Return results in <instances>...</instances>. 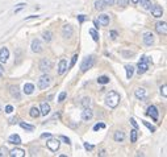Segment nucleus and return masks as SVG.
Instances as JSON below:
<instances>
[{
	"label": "nucleus",
	"mask_w": 167,
	"mask_h": 157,
	"mask_svg": "<svg viewBox=\"0 0 167 157\" xmlns=\"http://www.w3.org/2000/svg\"><path fill=\"white\" fill-rule=\"evenodd\" d=\"M120 103V95L116 91H109L108 95L105 96V104L111 108H116Z\"/></svg>",
	"instance_id": "f257e3e1"
},
{
	"label": "nucleus",
	"mask_w": 167,
	"mask_h": 157,
	"mask_svg": "<svg viewBox=\"0 0 167 157\" xmlns=\"http://www.w3.org/2000/svg\"><path fill=\"white\" fill-rule=\"evenodd\" d=\"M149 69V58L146 56H143V57H141V59H140V62H138V69H137V73L138 74H143V73H146Z\"/></svg>",
	"instance_id": "f03ea898"
},
{
	"label": "nucleus",
	"mask_w": 167,
	"mask_h": 157,
	"mask_svg": "<svg viewBox=\"0 0 167 157\" xmlns=\"http://www.w3.org/2000/svg\"><path fill=\"white\" fill-rule=\"evenodd\" d=\"M93 57L92 56H88V57H86V58L83 59V62H82V65H80V70L83 71V73H86L87 70H90L91 67L93 66Z\"/></svg>",
	"instance_id": "7ed1b4c3"
},
{
	"label": "nucleus",
	"mask_w": 167,
	"mask_h": 157,
	"mask_svg": "<svg viewBox=\"0 0 167 157\" xmlns=\"http://www.w3.org/2000/svg\"><path fill=\"white\" fill-rule=\"evenodd\" d=\"M50 82H52V78H50V75H47V74H44V75L41 77V78L38 79V87L41 88V90H45V88H47L50 86Z\"/></svg>",
	"instance_id": "20e7f679"
},
{
	"label": "nucleus",
	"mask_w": 167,
	"mask_h": 157,
	"mask_svg": "<svg viewBox=\"0 0 167 157\" xmlns=\"http://www.w3.org/2000/svg\"><path fill=\"white\" fill-rule=\"evenodd\" d=\"M52 69H53V62L50 61L49 58H42L41 61H39V70L41 71L46 73V71H49Z\"/></svg>",
	"instance_id": "39448f33"
},
{
	"label": "nucleus",
	"mask_w": 167,
	"mask_h": 157,
	"mask_svg": "<svg viewBox=\"0 0 167 157\" xmlns=\"http://www.w3.org/2000/svg\"><path fill=\"white\" fill-rule=\"evenodd\" d=\"M146 114H148V115L154 122H158V118H159V111H158V108L155 107V106H150V107L148 108V112H146Z\"/></svg>",
	"instance_id": "423d86ee"
},
{
	"label": "nucleus",
	"mask_w": 167,
	"mask_h": 157,
	"mask_svg": "<svg viewBox=\"0 0 167 157\" xmlns=\"http://www.w3.org/2000/svg\"><path fill=\"white\" fill-rule=\"evenodd\" d=\"M47 148H49L52 152H57V150L59 149V145H61V143H59L58 139H50L49 141L46 143Z\"/></svg>",
	"instance_id": "0eeeda50"
},
{
	"label": "nucleus",
	"mask_w": 167,
	"mask_h": 157,
	"mask_svg": "<svg viewBox=\"0 0 167 157\" xmlns=\"http://www.w3.org/2000/svg\"><path fill=\"white\" fill-rule=\"evenodd\" d=\"M155 30H157L159 35L166 36V35H167V24H166V21H159V22H157V25H155Z\"/></svg>",
	"instance_id": "6e6552de"
},
{
	"label": "nucleus",
	"mask_w": 167,
	"mask_h": 157,
	"mask_svg": "<svg viewBox=\"0 0 167 157\" xmlns=\"http://www.w3.org/2000/svg\"><path fill=\"white\" fill-rule=\"evenodd\" d=\"M32 50L34 53H41L44 52V45H42V42L39 41V40H33L32 41Z\"/></svg>",
	"instance_id": "1a4fd4ad"
},
{
	"label": "nucleus",
	"mask_w": 167,
	"mask_h": 157,
	"mask_svg": "<svg viewBox=\"0 0 167 157\" xmlns=\"http://www.w3.org/2000/svg\"><path fill=\"white\" fill-rule=\"evenodd\" d=\"M92 118H93V111L90 107H86L83 111H82V119H83L84 122L91 120Z\"/></svg>",
	"instance_id": "9d476101"
},
{
	"label": "nucleus",
	"mask_w": 167,
	"mask_h": 157,
	"mask_svg": "<svg viewBox=\"0 0 167 157\" xmlns=\"http://www.w3.org/2000/svg\"><path fill=\"white\" fill-rule=\"evenodd\" d=\"M62 35H63L65 38H70L74 35V29H72L71 25H63L62 27Z\"/></svg>",
	"instance_id": "9b49d317"
},
{
	"label": "nucleus",
	"mask_w": 167,
	"mask_h": 157,
	"mask_svg": "<svg viewBox=\"0 0 167 157\" xmlns=\"http://www.w3.org/2000/svg\"><path fill=\"white\" fill-rule=\"evenodd\" d=\"M150 11H151V15L154 16V17H157V19L162 17V15H163V9H162V7H161V5H158V4L153 5V8H151Z\"/></svg>",
	"instance_id": "f8f14e48"
},
{
	"label": "nucleus",
	"mask_w": 167,
	"mask_h": 157,
	"mask_svg": "<svg viewBox=\"0 0 167 157\" xmlns=\"http://www.w3.org/2000/svg\"><path fill=\"white\" fill-rule=\"evenodd\" d=\"M143 42H145V45H148V46H151V45L154 44V35H153L151 32H146L145 35H143Z\"/></svg>",
	"instance_id": "ddd939ff"
},
{
	"label": "nucleus",
	"mask_w": 167,
	"mask_h": 157,
	"mask_svg": "<svg viewBox=\"0 0 167 157\" xmlns=\"http://www.w3.org/2000/svg\"><path fill=\"white\" fill-rule=\"evenodd\" d=\"M8 156H11V157H24L25 156V150L20 149V148H15V149H12V150L8 152Z\"/></svg>",
	"instance_id": "4468645a"
},
{
	"label": "nucleus",
	"mask_w": 167,
	"mask_h": 157,
	"mask_svg": "<svg viewBox=\"0 0 167 157\" xmlns=\"http://www.w3.org/2000/svg\"><path fill=\"white\" fill-rule=\"evenodd\" d=\"M8 58H9V50L7 48H1L0 49V62H7Z\"/></svg>",
	"instance_id": "2eb2a0df"
},
{
	"label": "nucleus",
	"mask_w": 167,
	"mask_h": 157,
	"mask_svg": "<svg viewBox=\"0 0 167 157\" xmlns=\"http://www.w3.org/2000/svg\"><path fill=\"white\" fill-rule=\"evenodd\" d=\"M66 71H67V61L66 59H61L58 65V74L59 75H63Z\"/></svg>",
	"instance_id": "dca6fc26"
},
{
	"label": "nucleus",
	"mask_w": 167,
	"mask_h": 157,
	"mask_svg": "<svg viewBox=\"0 0 167 157\" xmlns=\"http://www.w3.org/2000/svg\"><path fill=\"white\" fill-rule=\"evenodd\" d=\"M39 112H41V115H44V116L49 115V112H50V106H49V103H46V102H42V103H41V108H39Z\"/></svg>",
	"instance_id": "f3484780"
},
{
	"label": "nucleus",
	"mask_w": 167,
	"mask_h": 157,
	"mask_svg": "<svg viewBox=\"0 0 167 157\" xmlns=\"http://www.w3.org/2000/svg\"><path fill=\"white\" fill-rule=\"evenodd\" d=\"M8 143L19 145V144H21V137H20L19 135H16V133H13V135H11L9 137H8Z\"/></svg>",
	"instance_id": "a211bd4d"
},
{
	"label": "nucleus",
	"mask_w": 167,
	"mask_h": 157,
	"mask_svg": "<svg viewBox=\"0 0 167 157\" xmlns=\"http://www.w3.org/2000/svg\"><path fill=\"white\" fill-rule=\"evenodd\" d=\"M134 94H135V98L141 99V101H145L146 99V90L145 88H137Z\"/></svg>",
	"instance_id": "6ab92c4d"
},
{
	"label": "nucleus",
	"mask_w": 167,
	"mask_h": 157,
	"mask_svg": "<svg viewBox=\"0 0 167 157\" xmlns=\"http://www.w3.org/2000/svg\"><path fill=\"white\" fill-rule=\"evenodd\" d=\"M97 22L100 25H103V27H105V25L109 24V16L108 15H100V16H99Z\"/></svg>",
	"instance_id": "aec40b11"
},
{
	"label": "nucleus",
	"mask_w": 167,
	"mask_h": 157,
	"mask_svg": "<svg viewBox=\"0 0 167 157\" xmlns=\"http://www.w3.org/2000/svg\"><path fill=\"white\" fill-rule=\"evenodd\" d=\"M113 139H115V141H117V143L123 141V140L125 139V133H124V131H116L115 135H113Z\"/></svg>",
	"instance_id": "412c9836"
},
{
	"label": "nucleus",
	"mask_w": 167,
	"mask_h": 157,
	"mask_svg": "<svg viewBox=\"0 0 167 157\" xmlns=\"http://www.w3.org/2000/svg\"><path fill=\"white\" fill-rule=\"evenodd\" d=\"M33 91H34V85L33 83H25L24 85V93L25 94L30 95V94H33Z\"/></svg>",
	"instance_id": "4be33fe9"
},
{
	"label": "nucleus",
	"mask_w": 167,
	"mask_h": 157,
	"mask_svg": "<svg viewBox=\"0 0 167 157\" xmlns=\"http://www.w3.org/2000/svg\"><path fill=\"white\" fill-rule=\"evenodd\" d=\"M9 91H11V95H12L15 99H17V101H19V99H20L19 87H17V86H11V90H9Z\"/></svg>",
	"instance_id": "5701e85b"
},
{
	"label": "nucleus",
	"mask_w": 167,
	"mask_h": 157,
	"mask_svg": "<svg viewBox=\"0 0 167 157\" xmlns=\"http://www.w3.org/2000/svg\"><path fill=\"white\" fill-rule=\"evenodd\" d=\"M138 1H141V5H142L145 9H148L150 11L153 8V3H151V0H138Z\"/></svg>",
	"instance_id": "b1692460"
},
{
	"label": "nucleus",
	"mask_w": 167,
	"mask_h": 157,
	"mask_svg": "<svg viewBox=\"0 0 167 157\" xmlns=\"http://www.w3.org/2000/svg\"><path fill=\"white\" fill-rule=\"evenodd\" d=\"M125 70H126V78H128V79H132L133 73H134V67H133L132 65H126V66H125Z\"/></svg>",
	"instance_id": "393cba45"
},
{
	"label": "nucleus",
	"mask_w": 167,
	"mask_h": 157,
	"mask_svg": "<svg viewBox=\"0 0 167 157\" xmlns=\"http://www.w3.org/2000/svg\"><path fill=\"white\" fill-rule=\"evenodd\" d=\"M29 115L32 116V118H38L39 115H41V112H39V108H37V107H32L30 108V111H29Z\"/></svg>",
	"instance_id": "a878e982"
},
{
	"label": "nucleus",
	"mask_w": 167,
	"mask_h": 157,
	"mask_svg": "<svg viewBox=\"0 0 167 157\" xmlns=\"http://www.w3.org/2000/svg\"><path fill=\"white\" fill-rule=\"evenodd\" d=\"M137 139H138V131H137V128H134V130L130 131V141L135 143Z\"/></svg>",
	"instance_id": "bb28decb"
},
{
	"label": "nucleus",
	"mask_w": 167,
	"mask_h": 157,
	"mask_svg": "<svg viewBox=\"0 0 167 157\" xmlns=\"http://www.w3.org/2000/svg\"><path fill=\"white\" fill-rule=\"evenodd\" d=\"M105 8V4L103 3V0H96L95 1V9L96 11H103Z\"/></svg>",
	"instance_id": "cd10ccee"
},
{
	"label": "nucleus",
	"mask_w": 167,
	"mask_h": 157,
	"mask_svg": "<svg viewBox=\"0 0 167 157\" xmlns=\"http://www.w3.org/2000/svg\"><path fill=\"white\" fill-rule=\"evenodd\" d=\"M97 82H99L100 85H107V83H109V77H107V75L99 77V78H97Z\"/></svg>",
	"instance_id": "c85d7f7f"
},
{
	"label": "nucleus",
	"mask_w": 167,
	"mask_h": 157,
	"mask_svg": "<svg viewBox=\"0 0 167 157\" xmlns=\"http://www.w3.org/2000/svg\"><path fill=\"white\" fill-rule=\"evenodd\" d=\"M20 127H21V128H24L25 131H29V132H32V131L34 130V127H33V125L27 124V123H24V122H21V123H20Z\"/></svg>",
	"instance_id": "c756f323"
},
{
	"label": "nucleus",
	"mask_w": 167,
	"mask_h": 157,
	"mask_svg": "<svg viewBox=\"0 0 167 157\" xmlns=\"http://www.w3.org/2000/svg\"><path fill=\"white\" fill-rule=\"evenodd\" d=\"M82 106H83L84 108L86 107H91V98H83L82 99Z\"/></svg>",
	"instance_id": "7c9ffc66"
},
{
	"label": "nucleus",
	"mask_w": 167,
	"mask_h": 157,
	"mask_svg": "<svg viewBox=\"0 0 167 157\" xmlns=\"http://www.w3.org/2000/svg\"><path fill=\"white\" fill-rule=\"evenodd\" d=\"M52 32H49V30H47V32H45L44 33V36H42V37H44V40H45V41H46V42H50V41H52Z\"/></svg>",
	"instance_id": "2f4dec72"
},
{
	"label": "nucleus",
	"mask_w": 167,
	"mask_h": 157,
	"mask_svg": "<svg viewBox=\"0 0 167 157\" xmlns=\"http://www.w3.org/2000/svg\"><path fill=\"white\" fill-rule=\"evenodd\" d=\"M90 35L92 36V38H93V41H99V33L96 32L95 29H90Z\"/></svg>",
	"instance_id": "473e14b6"
},
{
	"label": "nucleus",
	"mask_w": 167,
	"mask_h": 157,
	"mask_svg": "<svg viewBox=\"0 0 167 157\" xmlns=\"http://www.w3.org/2000/svg\"><path fill=\"white\" fill-rule=\"evenodd\" d=\"M8 152H9V150L7 149V147H0V157L8 156Z\"/></svg>",
	"instance_id": "72a5a7b5"
},
{
	"label": "nucleus",
	"mask_w": 167,
	"mask_h": 157,
	"mask_svg": "<svg viewBox=\"0 0 167 157\" xmlns=\"http://www.w3.org/2000/svg\"><path fill=\"white\" fill-rule=\"evenodd\" d=\"M142 123H143V125H145V127H148V128H149L150 132H155V127H154V125H151L149 122H145V120H143Z\"/></svg>",
	"instance_id": "f704fd0d"
},
{
	"label": "nucleus",
	"mask_w": 167,
	"mask_h": 157,
	"mask_svg": "<svg viewBox=\"0 0 167 157\" xmlns=\"http://www.w3.org/2000/svg\"><path fill=\"white\" fill-rule=\"evenodd\" d=\"M76 59H78V56L75 54V56L72 57V59H71V64H70L69 66H67V70H69V69H72V67H74V65L76 64Z\"/></svg>",
	"instance_id": "c9c22d12"
},
{
	"label": "nucleus",
	"mask_w": 167,
	"mask_h": 157,
	"mask_svg": "<svg viewBox=\"0 0 167 157\" xmlns=\"http://www.w3.org/2000/svg\"><path fill=\"white\" fill-rule=\"evenodd\" d=\"M66 96H67L66 91H62V93L59 94V96H58V102H59V103H61V102H63L65 99H66Z\"/></svg>",
	"instance_id": "e433bc0d"
},
{
	"label": "nucleus",
	"mask_w": 167,
	"mask_h": 157,
	"mask_svg": "<svg viewBox=\"0 0 167 157\" xmlns=\"http://www.w3.org/2000/svg\"><path fill=\"white\" fill-rule=\"evenodd\" d=\"M128 0H117V5H118V7H126V5H128Z\"/></svg>",
	"instance_id": "4c0bfd02"
},
{
	"label": "nucleus",
	"mask_w": 167,
	"mask_h": 157,
	"mask_svg": "<svg viewBox=\"0 0 167 157\" xmlns=\"http://www.w3.org/2000/svg\"><path fill=\"white\" fill-rule=\"evenodd\" d=\"M101 128H105V124H104V123H99V124H96L95 127H93V131H99V130H101Z\"/></svg>",
	"instance_id": "58836bf2"
},
{
	"label": "nucleus",
	"mask_w": 167,
	"mask_h": 157,
	"mask_svg": "<svg viewBox=\"0 0 167 157\" xmlns=\"http://www.w3.org/2000/svg\"><path fill=\"white\" fill-rule=\"evenodd\" d=\"M25 5H27V4H25V3H20V4H17V8H16V9H15V13L20 12V11H21L22 8H25Z\"/></svg>",
	"instance_id": "ea45409f"
},
{
	"label": "nucleus",
	"mask_w": 167,
	"mask_h": 157,
	"mask_svg": "<svg viewBox=\"0 0 167 157\" xmlns=\"http://www.w3.org/2000/svg\"><path fill=\"white\" fill-rule=\"evenodd\" d=\"M161 94H162L165 98L167 96V86H166V85H163V86L161 87Z\"/></svg>",
	"instance_id": "a19ab883"
},
{
	"label": "nucleus",
	"mask_w": 167,
	"mask_h": 157,
	"mask_svg": "<svg viewBox=\"0 0 167 157\" xmlns=\"http://www.w3.org/2000/svg\"><path fill=\"white\" fill-rule=\"evenodd\" d=\"M109 37H111L112 40H116V38H117V32H115V30L109 32Z\"/></svg>",
	"instance_id": "79ce46f5"
},
{
	"label": "nucleus",
	"mask_w": 167,
	"mask_h": 157,
	"mask_svg": "<svg viewBox=\"0 0 167 157\" xmlns=\"http://www.w3.org/2000/svg\"><path fill=\"white\" fill-rule=\"evenodd\" d=\"M115 1H116V0H103V3L105 5H113V4H115Z\"/></svg>",
	"instance_id": "37998d69"
},
{
	"label": "nucleus",
	"mask_w": 167,
	"mask_h": 157,
	"mask_svg": "<svg viewBox=\"0 0 167 157\" xmlns=\"http://www.w3.org/2000/svg\"><path fill=\"white\" fill-rule=\"evenodd\" d=\"M61 140H63L65 143H66V144H71V141H70V139L69 137H66V136H61V137H59Z\"/></svg>",
	"instance_id": "c03bdc74"
},
{
	"label": "nucleus",
	"mask_w": 167,
	"mask_h": 157,
	"mask_svg": "<svg viewBox=\"0 0 167 157\" xmlns=\"http://www.w3.org/2000/svg\"><path fill=\"white\" fill-rule=\"evenodd\" d=\"M123 56L124 57H133L134 56V53L133 52H123Z\"/></svg>",
	"instance_id": "a18cd8bd"
},
{
	"label": "nucleus",
	"mask_w": 167,
	"mask_h": 157,
	"mask_svg": "<svg viewBox=\"0 0 167 157\" xmlns=\"http://www.w3.org/2000/svg\"><path fill=\"white\" fill-rule=\"evenodd\" d=\"M12 111H13V107H12V106H7V107H5V112H7V114H11Z\"/></svg>",
	"instance_id": "49530a36"
},
{
	"label": "nucleus",
	"mask_w": 167,
	"mask_h": 157,
	"mask_svg": "<svg viewBox=\"0 0 167 157\" xmlns=\"http://www.w3.org/2000/svg\"><path fill=\"white\" fill-rule=\"evenodd\" d=\"M130 123H132V125H133L134 128H138V124H137V122H135L134 119H130Z\"/></svg>",
	"instance_id": "de8ad7c7"
},
{
	"label": "nucleus",
	"mask_w": 167,
	"mask_h": 157,
	"mask_svg": "<svg viewBox=\"0 0 167 157\" xmlns=\"http://www.w3.org/2000/svg\"><path fill=\"white\" fill-rule=\"evenodd\" d=\"M49 139V137H52V135H50V133H42L41 135V139Z\"/></svg>",
	"instance_id": "09e8293b"
},
{
	"label": "nucleus",
	"mask_w": 167,
	"mask_h": 157,
	"mask_svg": "<svg viewBox=\"0 0 167 157\" xmlns=\"http://www.w3.org/2000/svg\"><path fill=\"white\" fill-rule=\"evenodd\" d=\"M9 122H11V124H17V118H12V119H9Z\"/></svg>",
	"instance_id": "8fccbe9b"
},
{
	"label": "nucleus",
	"mask_w": 167,
	"mask_h": 157,
	"mask_svg": "<svg viewBox=\"0 0 167 157\" xmlns=\"http://www.w3.org/2000/svg\"><path fill=\"white\" fill-rule=\"evenodd\" d=\"M78 19H79V21H80V22H83L84 20H86V16H84V15H79Z\"/></svg>",
	"instance_id": "3c124183"
},
{
	"label": "nucleus",
	"mask_w": 167,
	"mask_h": 157,
	"mask_svg": "<svg viewBox=\"0 0 167 157\" xmlns=\"http://www.w3.org/2000/svg\"><path fill=\"white\" fill-rule=\"evenodd\" d=\"M84 147H86V149H90V150H92V149H93V147H92V145L87 144V143H86V144H84Z\"/></svg>",
	"instance_id": "603ef678"
},
{
	"label": "nucleus",
	"mask_w": 167,
	"mask_h": 157,
	"mask_svg": "<svg viewBox=\"0 0 167 157\" xmlns=\"http://www.w3.org/2000/svg\"><path fill=\"white\" fill-rule=\"evenodd\" d=\"M3 74H4V67H3L1 65H0V77H1Z\"/></svg>",
	"instance_id": "864d4df0"
},
{
	"label": "nucleus",
	"mask_w": 167,
	"mask_h": 157,
	"mask_svg": "<svg viewBox=\"0 0 167 157\" xmlns=\"http://www.w3.org/2000/svg\"><path fill=\"white\" fill-rule=\"evenodd\" d=\"M132 3H133V4H137V3H138V0H132Z\"/></svg>",
	"instance_id": "5fc2aeb1"
},
{
	"label": "nucleus",
	"mask_w": 167,
	"mask_h": 157,
	"mask_svg": "<svg viewBox=\"0 0 167 157\" xmlns=\"http://www.w3.org/2000/svg\"><path fill=\"white\" fill-rule=\"evenodd\" d=\"M0 111H1V107H0Z\"/></svg>",
	"instance_id": "6e6d98bb"
}]
</instances>
